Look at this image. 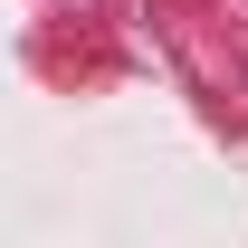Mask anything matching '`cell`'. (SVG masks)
<instances>
[]
</instances>
